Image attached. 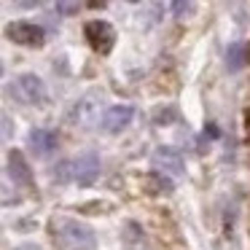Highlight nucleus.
<instances>
[{
	"instance_id": "0eeeda50",
	"label": "nucleus",
	"mask_w": 250,
	"mask_h": 250,
	"mask_svg": "<svg viewBox=\"0 0 250 250\" xmlns=\"http://www.w3.org/2000/svg\"><path fill=\"white\" fill-rule=\"evenodd\" d=\"M153 164H156L159 172H167V175H183V156H180L175 148L164 146V148H156L153 153Z\"/></svg>"
},
{
	"instance_id": "412c9836",
	"label": "nucleus",
	"mask_w": 250,
	"mask_h": 250,
	"mask_svg": "<svg viewBox=\"0 0 250 250\" xmlns=\"http://www.w3.org/2000/svg\"><path fill=\"white\" fill-rule=\"evenodd\" d=\"M126 3H137V0H126Z\"/></svg>"
},
{
	"instance_id": "2eb2a0df",
	"label": "nucleus",
	"mask_w": 250,
	"mask_h": 250,
	"mask_svg": "<svg viewBox=\"0 0 250 250\" xmlns=\"http://www.w3.org/2000/svg\"><path fill=\"white\" fill-rule=\"evenodd\" d=\"M175 121V108H159L156 110V124L159 126H167Z\"/></svg>"
},
{
	"instance_id": "f03ea898",
	"label": "nucleus",
	"mask_w": 250,
	"mask_h": 250,
	"mask_svg": "<svg viewBox=\"0 0 250 250\" xmlns=\"http://www.w3.org/2000/svg\"><path fill=\"white\" fill-rule=\"evenodd\" d=\"M6 38L19 46H27V49H41L46 43V33L33 22H11L6 27Z\"/></svg>"
},
{
	"instance_id": "6ab92c4d",
	"label": "nucleus",
	"mask_w": 250,
	"mask_h": 250,
	"mask_svg": "<svg viewBox=\"0 0 250 250\" xmlns=\"http://www.w3.org/2000/svg\"><path fill=\"white\" fill-rule=\"evenodd\" d=\"M17 250H41V248H38V245H33V242H30V245H19Z\"/></svg>"
},
{
	"instance_id": "a211bd4d",
	"label": "nucleus",
	"mask_w": 250,
	"mask_h": 250,
	"mask_svg": "<svg viewBox=\"0 0 250 250\" xmlns=\"http://www.w3.org/2000/svg\"><path fill=\"white\" fill-rule=\"evenodd\" d=\"M205 135H210V137H218V126H215V124H207V126H205Z\"/></svg>"
},
{
	"instance_id": "20e7f679",
	"label": "nucleus",
	"mask_w": 250,
	"mask_h": 250,
	"mask_svg": "<svg viewBox=\"0 0 250 250\" xmlns=\"http://www.w3.org/2000/svg\"><path fill=\"white\" fill-rule=\"evenodd\" d=\"M70 178L76 180L81 188L92 186L94 180L100 178V156H97V153H92V151L81 153V156L70 164Z\"/></svg>"
},
{
	"instance_id": "9d476101",
	"label": "nucleus",
	"mask_w": 250,
	"mask_h": 250,
	"mask_svg": "<svg viewBox=\"0 0 250 250\" xmlns=\"http://www.w3.org/2000/svg\"><path fill=\"white\" fill-rule=\"evenodd\" d=\"M124 245L129 250H146V234L137 223H126L124 229Z\"/></svg>"
},
{
	"instance_id": "1a4fd4ad",
	"label": "nucleus",
	"mask_w": 250,
	"mask_h": 250,
	"mask_svg": "<svg viewBox=\"0 0 250 250\" xmlns=\"http://www.w3.org/2000/svg\"><path fill=\"white\" fill-rule=\"evenodd\" d=\"M30 148L35 156H49L57 148V135L49 129H33L30 132Z\"/></svg>"
},
{
	"instance_id": "39448f33",
	"label": "nucleus",
	"mask_w": 250,
	"mask_h": 250,
	"mask_svg": "<svg viewBox=\"0 0 250 250\" xmlns=\"http://www.w3.org/2000/svg\"><path fill=\"white\" fill-rule=\"evenodd\" d=\"M14 92L19 94V100L22 103H30V105H41L46 100V86L43 81H41L38 76H33V73H24V76L17 78V83H14Z\"/></svg>"
},
{
	"instance_id": "6e6552de",
	"label": "nucleus",
	"mask_w": 250,
	"mask_h": 250,
	"mask_svg": "<svg viewBox=\"0 0 250 250\" xmlns=\"http://www.w3.org/2000/svg\"><path fill=\"white\" fill-rule=\"evenodd\" d=\"M8 175L17 186H33V169H30L27 159H24L22 151H11L8 153Z\"/></svg>"
},
{
	"instance_id": "f257e3e1",
	"label": "nucleus",
	"mask_w": 250,
	"mask_h": 250,
	"mask_svg": "<svg viewBox=\"0 0 250 250\" xmlns=\"http://www.w3.org/2000/svg\"><path fill=\"white\" fill-rule=\"evenodd\" d=\"M51 234L65 250H94L97 248V237L86 223L76 221L67 215H54L51 218Z\"/></svg>"
},
{
	"instance_id": "4468645a",
	"label": "nucleus",
	"mask_w": 250,
	"mask_h": 250,
	"mask_svg": "<svg viewBox=\"0 0 250 250\" xmlns=\"http://www.w3.org/2000/svg\"><path fill=\"white\" fill-rule=\"evenodd\" d=\"M78 8H81V0H57V11L62 17H73L78 14Z\"/></svg>"
},
{
	"instance_id": "aec40b11",
	"label": "nucleus",
	"mask_w": 250,
	"mask_h": 250,
	"mask_svg": "<svg viewBox=\"0 0 250 250\" xmlns=\"http://www.w3.org/2000/svg\"><path fill=\"white\" fill-rule=\"evenodd\" d=\"M0 76H3V62H0Z\"/></svg>"
},
{
	"instance_id": "f8f14e48",
	"label": "nucleus",
	"mask_w": 250,
	"mask_h": 250,
	"mask_svg": "<svg viewBox=\"0 0 250 250\" xmlns=\"http://www.w3.org/2000/svg\"><path fill=\"white\" fill-rule=\"evenodd\" d=\"M196 11V0H172V14L175 19H188Z\"/></svg>"
},
{
	"instance_id": "9b49d317",
	"label": "nucleus",
	"mask_w": 250,
	"mask_h": 250,
	"mask_svg": "<svg viewBox=\"0 0 250 250\" xmlns=\"http://www.w3.org/2000/svg\"><path fill=\"white\" fill-rule=\"evenodd\" d=\"M226 65H229V70H239V67L245 65V46L242 43H231V46H229Z\"/></svg>"
},
{
	"instance_id": "423d86ee",
	"label": "nucleus",
	"mask_w": 250,
	"mask_h": 250,
	"mask_svg": "<svg viewBox=\"0 0 250 250\" xmlns=\"http://www.w3.org/2000/svg\"><path fill=\"white\" fill-rule=\"evenodd\" d=\"M132 116H135L132 105H113V108H108L103 113V129L110 132V135H119V132H124L129 126Z\"/></svg>"
},
{
	"instance_id": "ddd939ff",
	"label": "nucleus",
	"mask_w": 250,
	"mask_h": 250,
	"mask_svg": "<svg viewBox=\"0 0 250 250\" xmlns=\"http://www.w3.org/2000/svg\"><path fill=\"white\" fill-rule=\"evenodd\" d=\"M14 137V121L6 110H0V143H8Z\"/></svg>"
},
{
	"instance_id": "dca6fc26",
	"label": "nucleus",
	"mask_w": 250,
	"mask_h": 250,
	"mask_svg": "<svg viewBox=\"0 0 250 250\" xmlns=\"http://www.w3.org/2000/svg\"><path fill=\"white\" fill-rule=\"evenodd\" d=\"M19 8H35V6H41V0H14Z\"/></svg>"
},
{
	"instance_id": "f3484780",
	"label": "nucleus",
	"mask_w": 250,
	"mask_h": 250,
	"mask_svg": "<svg viewBox=\"0 0 250 250\" xmlns=\"http://www.w3.org/2000/svg\"><path fill=\"white\" fill-rule=\"evenodd\" d=\"M105 3H108V0H86V6H89V8H103Z\"/></svg>"
},
{
	"instance_id": "7ed1b4c3",
	"label": "nucleus",
	"mask_w": 250,
	"mask_h": 250,
	"mask_svg": "<svg viewBox=\"0 0 250 250\" xmlns=\"http://www.w3.org/2000/svg\"><path fill=\"white\" fill-rule=\"evenodd\" d=\"M83 33H86L89 46H92L97 54H110V49H113V43H116L113 24L103 22V19H94V22H89L86 27H83Z\"/></svg>"
}]
</instances>
